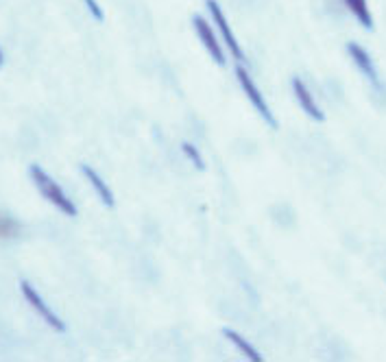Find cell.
Instances as JSON below:
<instances>
[{
  "label": "cell",
  "mask_w": 386,
  "mask_h": 362,
  "mask_svg": "<svg viewBox=\"0 0 386 362\" xmlns=\"http://www.w3.org/2000/svg\"><path fill=\"white\" fill-rule=\"evenodd\" d=\"M29 175H31V179H33L35 188L39 190V194H42V196L48 201V203H53L59 212L66 214V216H70V218L76 216V206L72 203V199H68V194L62 190V186H59L48 173H44L37 164H33V166L29 168Z\"/></svg>",
  "instance_id": "cell-1"
},
{
  "label": "cell",
  "mask_w": 386,
  "mask_h": 362,
  "mask_svg": "<svg viewBox=\"0 0 386 362\" xmlns=\"http://www.w3.org/2000/svg\"><path fill=\"white\" fill-rule=\"evenodd\" d=\"M236 76H238V83H240L242 92L247 94L249 103L255 107V112L262 116L264 123H267L271 129H277V120H275V116L271 114V109H269V105H267V100H264L262 92H260V90H258V86L253 83V79L249 76L247 68L238 64V66H236Z\"/></svg>",
  "instance_id": "cell-2"
},
{
  "label": "cell",
  "mask_w": 386,
  "mask_h": 362,
  "mask_svg": "<svg viewBox=\"0 0 386 362\" xmlns=\"http://www.w3.org/2000/svg\"><path fill=\"white\" fill-rule=\"evenodd\" d=\"M206 5H208V11H210V15H212V20H214V25L218 27V33H220L222 44H225V46L229 48L232 57L236 59L238 64H245V62H247L245 51L240 48L238 39H236V35H234V31H232V27H229V22H227V15L222 13V7L216 3V0H206Z\"/></svg>",
  "instance_id": "cell-3"
},
{
  "label": "cell",
  "mask_w": 386,
  "mask_h": 362,
  "mask_svg": "<svg viewBox=\"0 0 386 362\" xmlns=\"http://www.w3.org/2000/svg\"><path fill=\"white\" fill-rule=\"evenodd\" d=\"M192 25H194V31L201 39L203 48L208 51V55L214 59L216 66H225V53H222V42L216 37L214 29L208 25V20L203 15H194L192 18Z\"/></svg>",
  "instance_id": "cell-4"
},
{
  "label": "cell",
  "mask_w": 386,
  "mask_h": 362,
  "mask_svg": "<svg viewBox=\"0 0 386 362\" xmlns=\"http://www.w3.org/2000/svg\"><path fill=\"white\" fill-rule=\"evenodd\" d=\"M20 290H22V295H25V299L29 301V306L42 316L46 323L55 330V332H66V326H64V321L59 319L48 306H46V301L39 297V293L29 284V281H20Z\"/></svg>",
  "instance_id": "cell-5"
},
{
  "label": "cell",
  "mask_w": 386,
  "mask_h": 362,
  "mask_svg": "<svg viewBox=\"0 0 386 362\" xmlns=\"http://www.w3.org/2000/svg\"><path fill=\"white\" fill-rule=\"evenodd\" d=\"M293 94H295V98H297V103H299V107L306 112L312 120H317V123H323L325 120V114L321 112V107H319V103L314 100V96H312V92L303 86V81L299 76H293Z\"/></svg>",
  "instance_id": "cell-6"
},
{
  "label": "cell",
  "mask_w": 386,
  "mask_h": 362,
  "mask_svg": "<svg viewBox=\"0 0 386 362\" xmlns=\"http://www.w3.org/2000/svg\"><path fill=\"white\" fill-rule=\"evenodd\" d=\"M347 53H350V57L354 59V64L358 66V70H360L364 76H367L375 88H380L378 70H375V66H373L371 55H369L367 51H364L360 44H356V42H350V44H347Z\"/></svg>",
  "instance_id": "cell-7"
},
{
  "label": "cell",
  "mask_w": 386,
  "mask_h": 362,
  "mask_svg": "<svg viewBox=\"0 0 386 362\" xmlns=\"http://www.w3.org/2000/svg\"><path fill=\"white\" fill-rule=\"evenodd\" d=\"M81 173L86 175V179L90 181V186L96 190V194H98V199L103 201V206H107V208H114V203H116V199H114V192L109 190V186L103 181V177H100L90 164H81Z\"/></svg>",
  "instance_id": "cell-8"
},
{
  "label": "cell",
  "mask_w": 386,
  "mask_h": 362,
  "mask_svg": "<svg viewBox=\"0 0 386 362\" xmlns=\"http://www.w3.org/2000/svg\"><path fill=\"white\" fill-rule=\"evenodd\" d=\"M222 336H225V338L229 340V343H232L242 356H245L247 360H251V362H262V360H264V356L249 343V340H247L245 336H240L238 332H234V330H222Z\"/></svg>",
  "instance_id": "cell-9"
},
{
  "label": "cell",
  "mask_w": 386,
  "mask_h": 362,
  "mask_svg": "<svg viewBox=\"0 0 386 362\" xmlns=\"http://www.w3.org/2000/svg\"><path fill=\"white\" fill-rule=\"evenodd\" d=\"M345 7L350 9V13L358 20V22L364 27V29H373V15H371V9H369V3L367 0H342Z\"/></svg>",
  "instance_id": "cell-10"
},
{
  "label": "cell",
  "mask_w": 386,
  "mask_h": 362,
  "mask_svg": "<svg viewBox=\"0 0 386 362\" xmlns=\"http://www.w3.org/2000/svg\"><path fill=\"white\" fill-rule=\"evenodd\" d=\"M18 229H20L18 220H13L11 216L0 214V238H13L18 234Z\"/></svg>",
  "instance_id": "cell-11"
},
{
  "label": "cell",
  "mask_w": 386,
  "mask_h": 362,
  "mask_svg": "<svg viewBox=\"0 0 386 362\" xmlns=\"http://www.w3.org/2000/svg\"><path fill=\"white\" fill-rule=\"evenodd\" d=\"M181 151H184L186 153V157L190 159V162L199 168V170H203V168H206V162H203V157H201V153H199V149L192 145V142H184V145H181Z\"/></svg>",
  "instance_id": "cell-12"
},
{
  "label": "cell",
  "mask_w": 386,
  "mask_h": 362,
  "mask_svg": "<svg viewBox=\"0 0 386 362\" xmlns=\"http://www.w3.org/2000/svg\"><path fill=\"white\" fill-rule=\"evenodd\" d=\"M84 3H86L88 11L92 13V18L96 20V22H103V20H105V13H103V9H100V5L96 3V0H84Z\"/></svg>",
  "instance_id": "cell-13"
},
{
  "label": "cell",
  "mask_w": 386,
  "mask_h": 362,
  "mask_svg": "<svg viewBox=\"0 0 386 362\" xmlns=\"http://www.w3.org/2000/svg\"><path fill=\"white\" fill-rule=\"evenodd\" d=\"M3 64H5V55H3V51H0V68H3Z\"/></svg>",
  "instance_id": "cell-14"
}]
</instances>
